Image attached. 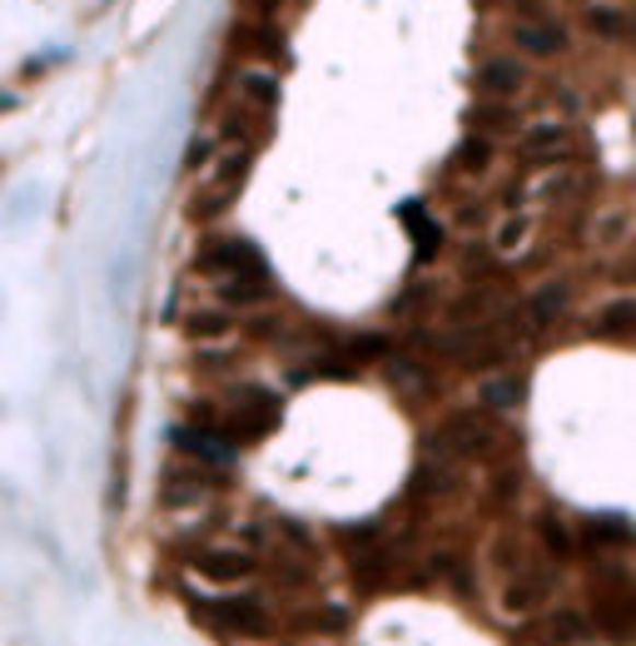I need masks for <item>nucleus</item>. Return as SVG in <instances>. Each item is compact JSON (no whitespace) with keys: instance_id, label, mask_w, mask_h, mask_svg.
I'll return each mask as SVG.
<instances>
[{"instance_id":"6e6552de","label":"nucleus","mask_w":636,"mask_h":646,"mask_svg":"<svg viewBox=\"0 0 636 646\" xmlns=\"http://www.w3.org/2000/svg\"><path fill=\"white\" fill-rule=\"evenodd\" d=\"M224 487H229L224 468L189 458V463H170V468H164V477H160V503H164V507H180V512H184V507L215 503Z\"/></svg>"},{"instance_id":"f03ea898","label":"nucleus","mask_w":636,"mask_h":646,"mask_svg":"<svg viewBox=\"0 0 636 646\" xmlns=\"http://www.w3.org/2000/svg\"><path fill=\"white\" fill-rule=\"evenodd\" d=\"M284 418V399L264 383H224L219 399H199L189 403V423L199 428H215L224 442L234 448H254L264 442Z\"/></svg>"},{"instance_id":"39448f33","label":"nucleus","mask_w":636,"mask_h":646,"mask_svg":"<svg viewBox=\"0 0 636 646\" xmlns=\"http://www.w3.org/2000/svg\"><path fill=\"white\" fill-rule=\"evenodd\" d=\"M248 164H254V150L219 145L215 164L205 170V184H199L195 199H189V219H195V224H215L219 215H229V205L239 199V189H244V180H248Z\"/></svg>"},{"instance_id":"20e7f679","label":"nucleus","mask_w":636,"mask_h":646,"mask_svg":"<svg viewBox=\"0 0 636 646\" xmlns=\"http://www.w3.org/2000/svg\"><path fill=\"white\" fill-rule=\"evenodd\" d=\"M189 616L205 632L224 636V642H274L284 632V616L269 597L239 592V597H189Z\"/></svg>"},{"instance_id":"7c9ffc66","label":"nucleus","mask_w":636,"mask_h":646,"mask_svg":"<svg viewBox=\"0 0 636 646\" xmlns=\"http://www.w3.org/2000/svg\"><path fill=\"white\" fill-rule=\"evenodd\" d=\"M502 11H507V21H532V15H552V11H547V0H502Z\"/></svg>"},{"instance_id":"f3484780","label":"nucleus","mask_w":636,"mask_h":646,"mask_svg":"<svg viewBox=\"0 0 636 646\" xmlns=\"http://www.w3.org/2000/svg\"><path fill=\"white\" fill-rule=\"evenodd\" d=\"M567 303H571V284H567V279H547L542 289H532L528 299H522V319H528L532 338H537V334H547L552 323H562Z\"/></svg>"},{"instance_id":"c85d7f7f","label":"nucleus","mask_w":636,"mask_h":646,"mask_svg":"<svg viewBox=\"0 0 636 646\" xmlns=\"http://www.w3.org/2000/svg\"><path fill=\"white\" fill-rule=\"evenodd\" d=\"M215 154H219V135L209 129V135H199V140L189 145V170H209V164H215Z\"/></svg>"},{"instance_id":"2eb2a0df","label":"nucleus","mask_w":636,"mask_h":646,"mask_svg":"<svg viewBox=\"0 0 636 646\" xmlns=\"http://www.w3.org/2000/svg\"><path fill=\"white\" fill-rule=\"evenodd\" d=\"M542 646H597V622L587 607H557V612L542 616Z\"/></svg>"},{"instance_id":"393cba45","label":"nucleus","mask_w":636,"mask_h":646,"mask_svg":"<svg viewBox=\"0 0 636 646\" xmlns=\"http://www.w3.org/2000/svg\"><path fill=\"white\" fill-rule=\"evenodd\" d=\"M398 215H403V224L413 229V244H418L423 264H428V258H438L442 254V224H438V219H432L423 205H403Z\"/></svg>"},{"instance_id":"9d476101","label":"nucleus","mask_w":636,"mask_h":646,"mask_svg":"<svg viewBox=\"0 0 636 646\" xmlns=\"http://www.w3.org/2000/svg\"><path fill=\"white\" fill-rule=\"evenodd\" d=\"M383 378H389L393 393H403L408 403H432L438 399V364L428 354H413V348H389L383 354Z\"/></svg>"},{"instance_id":"ddd939ff","label":"nucleus","mask_w":636,"mask_h":646,"mask_svg":"<svg viewBox=\"0 0 636 646\" xmlns=\"http://www.w3.org/2000/svg\"><path fill=\"white\" fill-rule=\"evenodd\" d=\"M229 45L254 65H284V55H289L284 50V25L269 21V15H244V21H234Z\"/></svg>"},{"instance_id":"2f4dec72","label":"nucleus","mask_w":636,"mask_h":646,"mask_svg":"<svg viewBox=\"0 0 636 646\" xmlns=\"http://www.w3.org/2000/svg\"><path fill=\"white\" fill-rule=\"evenodd\" d=\"M264 646H274V642H264Z\"/></svg>"},{"instance_id":"a211bd4d","label":"nucleus","mask_w":636,"mask_h":646,"mask_svg":"<svg viewBox=\"0 0 636 646\" xmlns=\"http://www.w3.org/2000/svg\"><path fill=\"white\" fill-rule=\"evenodd\" d=\"M234 100L244 109H254V115L274 119V109H279V76L269 65H248V70L234 76Z\"/></svg>"},{"instance_id":"f8f14e48","label":"nucleus","mask_w":636,"mask_h":646,"mask_svg":"<svg viewBox=\"0 0 636 646\" xmlns=\"http://www.w3.org/2000/svg\"><path fill=\"white\" fill-rule=\"evenodd\" d=\"M507 41L528 60H557L571 50V31L557 15H532V21H507Z\"/></svg>"},{"instance_id":"4be33fe9","label":"nucleus","mask_w":636,"mask_h":646,"mask_svg":"<svg viewBox=\"0 0 636 646\" xmlns=\"http://www.w3.org/2000/svg\"><path fill=\"white\" fill-rule=\"evenodd\" d=\"M467 129H477V135H487V140H502V135H512L518 140V109H512V100H487L477 95V105L467 109Z\"/></svg>"},{"instance_id":"b1692460","label":"nucleus","mask_w":636,"mask_h":646,"mask_svg":"<svg viewBox=\"0 0 636 646\" xmlns=\"http://www.w3.org/2000/svg\"><path fill=\"white\" fill-rule=\"evenodd\" d=\"M493 160H497V140H487V135H477V129H467L463 140H458V150L448 154L453 174H463V180H483V174H493Z\"/></svg>"},{"instance_id":"cd10ccee","label":"nucleus","mask_w":636,"mask_h":646,"mask_svg":"<svg viewBox=\"0 0 636 646\" xmlns=\"http://www.w3.org/2000/svg\"><path fill=\"white\" fill-rule=\"evenodd\" d=\"M195 368H205V373H215V378H229V373H239V368H244V358H239V354H219V348H215V354H199Z\"/></svg>"},{"instance_id":"a878e982","label":"nucleus","mask_w":636,"mask_h":646,"mask_svg":"<svg viewBox=\"0 0 636 646\" xmlns=\"http://www.w3.org/2000/svg\"><path fill=\"white\" fill-rule=\"evenodd\" d=\"M428 309H438V289L432 284H413L403 299H393V319H403V323H418Z\"/></svg>"},{"instance_id":"423d86ee","label":"nucleus","mask_w":636,"mask_h":646,"mask_svg":"<svg viewBox=\"0 0 636 646\" xmlns=\"http://www.w3.org/2000/svg\"><path fill=\"white\" fill-rule=\"evenodd\" d=\"M512 154H518L522 174H547L557 164L582 160V140H577V129L567 119H532V125L518 129Z\"/></svg>"},{"instance_id":"1a4fd4ad","label":"nucleus","mask_w":636,"mask_h":646,"mask_svg":"<svg viewBox=\"0 0 636 646\" xmlns=\"http://www.w3.org/2000/svg\"><path fill=\"white\" fill-rule=\"evenodd\" d=\"M195 269L215 284V279H234V274H269V264H264V254L248 244V239L215 234V239H205V244H199Z\"/></svg>"},{"instance_id":"4468645a","label":"nucleus","mask_w":636,"mask_h":646,"mask_svg":"<svg viewBox=\"0 0 636 646\" xmlns=\"http://www.w3.org/2000/svg\"><path fill=\"white\" fill-rule=\"evenodd\" d=\"M473 85L487 100H518L532 85V76H528V65H522V55H493V60L477 65Z\"/></svg>"},{"instance_id":"aec40b11","label":"nucleus","mask_w":636,"mask_h":646,"mask_svg":"<svg viewBox=\"0 0 636 646\" xmlns=\"http://www.w3.org/2000/svg\"><path fill=\"white\" fill-rule=\"evenodd\" d=\"M184 338L189 344H224V338L239 334V319L234 309H224V303H209V309H189L184 313Z\"/></svg>"},{"instance_id":"9b49d317","label":"nucleus","mask_w":636,"mask_h":646,"mask_svg":"<svg viewBox=\"0 0 636 646\" xmlns=\"http://www.w3.org/2000/svg\"><path fill=\"white\" fill-rule=\"evenodd\" d=\"M279 616H284V632H293V636H344L354 626L348 607L328 602V597H313V592H303L299 607H279Z\"/></svg>"},{"instance_id":"c756f323","label":"nucleus","mask_w":636,"mask_h":646,"mask_svg":"<svg viewBox=\"0 0 636 646\" xmlns=\"http://www.w3.org/2000/svg\"><path fill=\"white\" fill-rule=\"evenodd\" d=\"M487 219H493V209H487V199H463V209H458V224L473 234V229H483Z\"/></svg>"},{"instance_id":"bb28decb","label":"nucleus","mask_w":636,"mask_h":646,"mask_svg":"<svg viewBox=\"0 0 636 646\" xmlns=\"http://www.w3.org/2000/svg\"><path fill=\"white\" fill-rule=\"evenodd\" d=\"M522 403V378L518 373H507V378H497V383H487L483 388V408H518Z\"/></svg>"},{"instance_id":"5701e85b","label":"nucleus","mask_w":636,"mask_h":646,"mask_svg":"<svg viewBox=\"0 0 636 646\" xmlns=\"http://www.w3.org/2000/svg\"><path fill=\"white\" fill-rule=\"evenodd\" d=\"M532 239H537V215H532V209H507V215L497 219V229H493V249L502 258L528 254Z\"/></svg>"},{"instance_id":"f257e3e1","label":"nucleus","mask_w":636,"mask_h":646,"mask_svg":"<svg viewBox=\"0 0 636 646\" xmlns=\"http://www.w3.org/2000/svg\"><path fill=\"white\" fill-rule=\"evenodd\" d=\"M493 572H497V592H502L507 616H537L547 612L552 592L562 587V562L547 557L537 547L532 532L502 528L493 542Z\"/></svg>"},{"instance_id":"6ab92c4d","label":"nucleus","mask_w":636,"mask_h":646,"mask_svg":"<svg viewBox=\"0 0 636 646\" xmlns=\"http://www.w3.org/2000/svg\"><path fill=\"white\" fill-rule=\"evenodd\" d=\"M174 448L184 452V458H199V463H215V468H229L234 463V442H224L215 428H199V423H180L174 428Z\"/></svg>"},{"instance_id":"0eeeda50","label":"nucleus","mask_w":636,"mask_h":646,"mask_svg":"<svg viewBox=\"0 0 636 646\" xmlns=\"http://www.w3.org/2000/svg\"><path fill=\"white\" fill-rule=\"evenodd\" d=\"M189 572L215 587H239V581H259V552L248 542H195L184 552Z\"/></svg>"},{"instance_id":"7ed1b4c3","label":"nucleus","mask_w":636,"mask_h":646,"mask_svg":"<svg viewBox=\"0 0 636 646\" xmlns=\"http://www.w3.org/2000/svg\"><path fill=\"white\" fill-rule=\"evenodd\" d=\"M522 438L497 418L493 408H453L448 418H438L423 438V452H438V458H458V463H502V458H518Z\"/></svg>"},{"instance_id":"dca6fc26","label":"nucleus","mask_w":636,"mask_h":646,"mask_svg":"<svg viewBox=\"0 0 636 646\" xmlns=\"http://www.w3.org/2000/svg\"><path fill=\"white\" fill-rule=\"evenodd\" d=\"M532 538H537V547L547 552V557H557V562H571L577 552H582L577 522H567L557 507H542V512H532Z\"/></svg>"},{"instance_id":"412c9836","label":"nucleus","mask_w":636,"mask_h":646,"mask_svg":"<svg viewBox=\"0 0 636 646\" xmlns=\"http://www.w3.org/2000/svg\"><path fill=\"white\" fill-rule=\"evenodd\" d=\"M592 334L597 338H612V344H632V338H636V293H616V299L597 303Z\"/></svg>"}]
</instances>
